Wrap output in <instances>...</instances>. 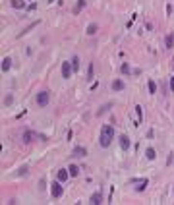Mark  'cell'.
Instances as JSON below:
<instances>
[{"label": "cell", "mask_w": 174, "mask_h": 205, "mask_svg": "<svg viewBox=\"0 0 174 205\" xmlns=\"http://www.w3.org/2000/svg\"><path fill=\"white\" fill-rule=\"evenodd\" d=\"M112 139H114V126L110 124H105L101 128V136H99V145L101 147H110L112 145Z\"/></svg>", "instance_id": "1"}, {"label": "cell", "mask_w": 174, "mask_h": 205, "mask_svg": "<svg viewBox=\"0 0 174 205\" xmlns=\"http://www.w3.org/2000/svg\"><path fill=\"white\" fill-rule=\"evenodd\" d=\"M35 102L39 106H47L48 102H51V91H47V89L39 91V93H37V97H35Z\"/></svg>", "instance_id": "2"}, {"label": "cell", "mask_w": 174, "mask_h": 205, "mask_svg": "<svg viewBox=\"0 0 174 205\" xmlns=\"http://www.w3.org/2000/svg\"><path fill=\"white\" fill-rule=\"evenodd\" d=\"M51 194H52V198H62V194H64V186H62V182L56 178V182H52L51 184Z\"/></svg>", "instance_id": "3"}, {"label": "cell", "mask_w": 174, "mask_h": 205, "mask_svg": "<svg viewBox=\"0 0 174 205\" xmlns=\"http://www.w3.org/2000/svg\"><path fill=\"white\" fill-rule=\"evenodd\" d=\"M128 184H138V186H135V192H143L145 188H147L149 180L147 178H130V182H128Z\"/></svg>", "instance_id": "4"}, {"label": "cell", "mask_w": 174, "mask_h": 205, "mask_svg": "<svg viewBox=\"0 0 174 205\" xmlns=\"http://www.w3.org/2000/svg\"><path fill=\"white\" fill-rule=\"evenodd\" d=\"M72 74H74L72 62H62V77H64V79H70Z\"/></svg>", "instance_id": "5"}, {"label": "cell", "mask_w": 174, "mask_h": 205, "mask_svg": "<svg viewBox=\"0 0 174 205\" xmlns=\"http://www.w3.org/2000/svg\"><path fill=\"white\" fill-rule=\"evenodd\" d=\"M118 141H120V149H122V151H128V149L132 147V141H130V137H128L126 134H124V136H120Z\"/></svg>", "instance_id": "6"}, {"label": "cell", "mask_w": 174, "mask_h": 205, "mask_svg": "<svg viewBox=\"0 0 174 205\" xmlns=\"http://www.w3.org/2000/svg\"><path fill=\"white\" fill-rule=\"evenodd\" d=\"M22 139H23V143H25V145L33 143V139H35V132H33V130H25V132H23V136H22Z\"/></svg>", "instance_id": "7"}, {"label": "cell", "mask_w": 174, "mask_h": 205, "mask_svg": "<svg viewBox=\"0 0 174 205\" xmlns=\"http://www.w3.org/2000/svg\"><path fill=\"white\" fill-rule=\"evenodd\" d=\"M89 203L91 205H101L103 203V194H101V192H95V194L89 198Z\"/></svg>", "instance_id": "8"}, {"label": "cell", "mask_w": 174, "mask_h": 205, "mask_svg": "<svg viewBox=\"0 0 174 205\" xmlns=\"http://www.w3.org/2000/svg\"><path fill=\"white\" fill-rule=\"evenodd\" d=\"M110 87H112V91H124V89H126V83H124L122 79H112V85H110Z\"/></svg>", "instance_id": "9"}, {"label": "cell", "mask_w": 174, "mask_h": 205, "mask_svg": "<svg viewBox=\"0 0 174 205\" xmlns=\"http://www.w3.org/2000/svg\"><path fill=\"white\" fill-rule=\"evenodd\" d=\"M70 176H72V174H70V170H66V169H60V170L56 172V178L60 180V182H66Z\"/></svg>", "instance_id": "10"}, {"label": "cell", "mask_w": 174, "mask_h": 205, "mask_svg": "<svg viewBox=\"0 0 174 205\" xmlns=\"http://www.w3.org/2000/svg\"><path fill=\"white\" fill-rule=\"evenodd\" d=\"M72 155H74V157H85V155H87V149H85V147H81V145H77V147H74Z\"/></svg>", "instance_id": "11"}, {"label": "cell", "mask_w": 174, "mask_h": 205, "mask_svg": "<svg viewBox=\"0 0 174 205\" xmlns=\"http://www.w3.org/2000/svg\"><path fill=\"white\" fill-rule=\"evenodd\" d=\"M10 66H12V58H10V56H4V58H2V64H0L2 72H8V70H10Z\"/></svg>", "instance_id": "12"}, {"label": "cell", "mask_w": 174, "mask_h": 205, "mask_svg": "<svg viewBox=\"0 0 174 205\" xmlns=\"http://www.w3.org/2000/svg\"><path fill=\"white\" fill-rule=\"evenodd\" d=\"M164 47H167V48L174 47V33H168L167 37H164Z\"/></svg>", "instance_id": "13"}, {"label": "cell", "mask_w": 174, "mask_h": 205, "mask_svg": "<svg viewBox=\"0 0 174 205\" xmlns=\"http://www.w3.org/2000/svg\"><path fill=\"white\" fill-rule=\"evenodd\" d=\"M97 31H99V25H97V23H89V25H87V31H85V33L93 37L95 33H97Z\"/></svg>", "instance_id": "14"}, {"label": "cell", "mask_w": 174, "mask_h": 205, "mask_svg": "<svg viewBox=\"0 0 174 205\" xmlns=\"http://www.w3.org/2000/svg\"><path fill=\"white\" fill-rule=\"evenodd\" d=\"M87 79H89V81L95 79V66H93V62H89V68H87Z\"/></svg>", "instance_id": "15"}, {"label": "cell", "mask_w": 174, "mask_h": 205, "mask_svg": "<svg viewBox=\"0 0 174 205\" xmlns=\"http://www.w3.org/2000/svg\"><path fill=\"white\" fill-rule=\"evenodd\" d=\"M155 157H157L155 149H153V147H147V149H145V159H149V161H153Z\"/></svg>", "instance_id": "16"}, {"label": "cell", "mask_w": 174, "mask_h": 205, "mask_svg": "<svg viewBox=\"0 0 174 205\" xmlns=\"http://www.w3.org/2000/svg\"><path fill=\"white\" fill-rule=\"evenodd\" d=\"M135 114H138V124H135V126H139V124H141V118H143V108H141V105H135Z\"/></svg>", "instance_id": "17"}, {"label": "cell", "mask_w": 174, "mask_h": 205, "mask_svg": "<svg viewBox=\"0 0 174 205\" xmlns=\"http://www.w3.org/2000/svg\"><path fill=\"white\" fill-rule=\"evenodd\" d=\"M10 4H12V8H19V10H23V8H27L23 0H12Z\"/></svg>", "instance_id": "18"}, {"label": "cell", "mask_w": 174, "mask_h": 205, "mask_svg": "<svg viewBox=\"0 0 174 205\" xmlns=\"http://www.w3.org/2000/svg\"><path fill=\"white\" fill-rule=\"evenodd\" d=\"M120 72H122L124 76H130V74H132V68H130V64H128V62H124L122 66H120Z\"/></svg>", "instance_id": "19"}, {"label": "cell", "mask_w": 174, "mask_h": 205, "mask_svg": "<svg viewBox=\"0 0 174 205\" xmlns=\"http://www.w3.org/2000/svg\"><path fill=\"white\" fill-rule=\"evenodd\" d=\"M147 87H149V93H151V95H155V93H157V83H155L153 79H149Z\"/></svg>", "instance_id": "20"}, {"label": "cell", "mask_w": 174, "mask_h": 205, "mask_svg": "<svg viewBox=\"0 0 174 205\" xmlns=\"http://www.w3.org/2000/svg\"><path fill=\"white\" fill-rule=\"evenodd\" d=\"M68 170H70V174H72V176H80V169H77V165H70Z\"/></svg>", "instance_id": "21"}, {"label": "cell", "mask_w": 174, "mask_h": 205, "mask_svg": "<svg viewBox=\"0 0 174 205\" xmlns=\"http://www.w3.org/2000/svg\"><path fill=\"white\" fill-rule=\"evenodd\" d=\"M70 62H72V68H74V72H77V70H80V58H77V56H74V58L70 60Z\"/></svg>", "instance_id": "22"}, {"label": "cell", "mask_w": 174, "mask_h": 205, "mask_svg": "<svg viewBox=\"0 0 174 205\" xmlns=\"http://www.w3.org/2000/svg\"><path fill=\"white\" fill-rule=\"evenodd\" d=\"M85 0H77V4H76V8H74V14H77V12L81 10V8H85Z\"/></svg>", "instance_id": "23"}, {"label": "cell", "mask_w": 174, "mask_h": 205, "mask_svg": "<svg viewBox=\"0 0 174 205\" xmlns=\"http://www.w3.org/2000/svg\"><path fill=\"white\" fill-rule=\"evenodd\" d=\"M110 106H112V105H110V102H109V105H105V106H103V108H99V110H97V116H103V114H105L106 110L110 108Z\"/></svg>", "instance_id": "24"}, {"label": "cell", "mask_w": 174, "mask_h": 205, "mask_svg": "<svg viewBox=\"0 0 174 205\" xmlns=\"http://www.w3.org/2000/svg\"><path fill=\"white\" fill-rule=\"evenodd\" d=\"M27 170H29V169H27V166H25V165H23V166H19V170H18V174H19V176H25V174H27Z\"/></svg>", "instance_id": "25"}, {"label": "cell", "mask_w": 174, "mask_h": 205, "mask_svg": "<svg viewBox=\"0 0 174 205\" xmlns=\"http://www.w3.org/2000/svg\"><path fill=\"white\" fill-rule=\"evenodd\" d=\"M12 101H14V97H12V95H6V99H4V105L10 106V105H12Z\"/></svg>", "instance_id": "26"}, {"label": "cell", "mask_w": 174, "mask_h": 205, "mask_svg": "<svg viewBox=\"0 0 174 205\" xmlns=\"http://www.w3.org/2000/svg\"><path fill=\"white\" fill-rule=\"evenodd\" d=\"M27 12H33V10H37V4L35 2H31V4H27V8H25Z\"/></svg>", "instance_id": "27"}, {"label": "cell", "mask_w": 174, "mask_h": 205, "mask_svg": "<svg viewBox=\"0 0 174 205\" xmlns=\"http://www.w3.org/2000/svg\"><path fill=\"white\" fill-rule=\"evenodd\" d=\"M39 190H41V192L45 190V178H41V180H39Z\"/></svg>", "instance_id": "28"}, {"label": "cell", "mask_w": 174, "mask_h": 205, "mask_svg": "<svg viewBox=\"0 0 174 205\" xmlns=\"http://www.w3.org/2000/svg\"><path fill=\"white\" fill-rule=\"evenodd\" d=\"M167 14H168V16L172 14V4H168V6H167Z\"/></svg>", "instance_id": "29"}, {"label": "cell", "mask_w": 174, "mask_h": 205, "mask_svg": "<svg viewBox=\"0 0 174 205\" xmlns=\"http://www.w3.org/2000/svg\"><path fill=\"white\" fill-rule=\"evenodd\" d=\"M170 91H172V93H174V76H172V77H170Z\"/></svg>", "instance_id": "30"}]
</instances>
